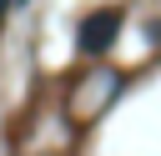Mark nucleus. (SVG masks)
<instances>
[{"label": "nucleus", "mask_w": 161, "mask_h": 156, "mask_svg": "<svg viewBox=\"0 0 161 156\" xmlns=\"http://www.w3.org/2000/svg\"><path fill=\"white\" fill-rule=\"evenodd\" d=\"M116 35H121V10H96V15H86L80 20V50L86 55H106L111 45H116Z\"/></svg>", "instance_id": "1"}, {"label": "nucleus", "mask_w": 161, "mask_h": 156, "mask_svg": "<svg viewBox=\"0 0 161 156\" xmlns=\"http://www.w3.org/2000/svg\"><path fill=\"white\" fill-rule=\"evenodd\" d=\"M5 10H10V0H0V25H5Z\"/></svg>", "instance_id": "2"}]
</instances>
